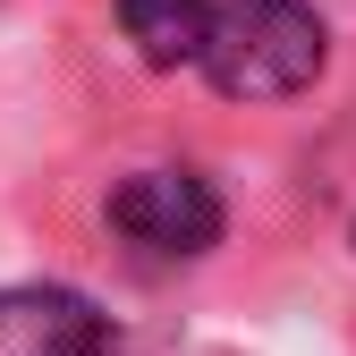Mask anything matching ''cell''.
<instances>
[{
  "label": "cell",
  "instance_id": "1",
  "mask_svg": "<svg viewBox=\"0 0 356 356\" xmlns=\"http://www.w3.org/2000/svg\"><path fill=\"white\" fill-rule=\"evenodd\" d=\"M331 34L305 0H212V42L204 76L229 102H289L323 76Z\"/></svg>",
  "mask_w": 356,
  "mask_h": 356
},
{
  "label": "cell",
  "instance_id": "2",
  "mask_svg": "<svg viewBox=\"0 0 356 356\" xmlns=\"http://www.w3.org/2000/svg\"><path fill=\"white\" fill-rule=\"evenodd\" d=\"M111 229L145 254H204L220 238V195L195 170H136L111 187Z\"/></svg>",
  "mask_w": 356,
  "mask_h": 356
},
{
  "label": "cell",
  "instance_id": "3",
  "mask_svg": "<svg viewBox=\"0 0 356 356\" xmlns=\"http://www.w3.org/2000/svg\"><path fill=\"white\" fill-rule=\"evenodd\" d=\"M111 323L76 289H0V356H102Z\"/></svg>",
  "mask_w": 356,
  "mask_h": 356
},
{
  "label": "cell",
  "instance_id": "4",
  "mask_svg": "<svg viewBox=\"0 0 356 356\" xmlns=\"http://www.w3.org/2000/svg\"><path fill=\"white\" fill-rule=\"evenodd\" d=\"M119 34L136 42L145 68H204L212 0H119Z\"/></svg>",
  "mask_w": 356,
  "mask_h": 356
}]
</instances>
